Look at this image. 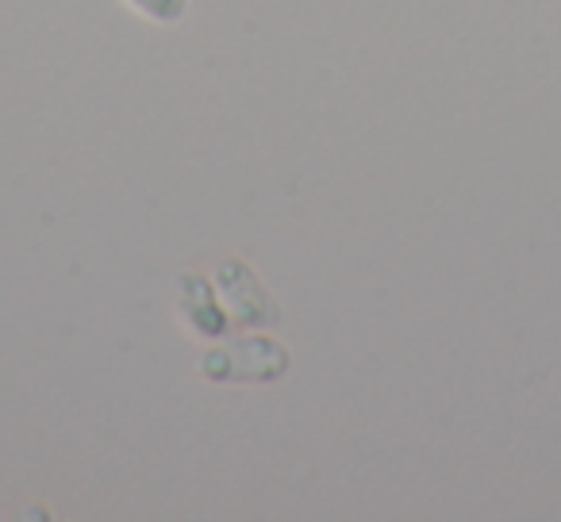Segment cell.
<instances>
[{"mask_svg":"<svg viewBox=\"0 0 561 522\" xmlns=\"http://www.w3.org/2000/svg\"><path fill=\"white\" fill-rule=\"evenodd\" d=\"M285 366H289L285 346L257 343V338L242 346H227V350H211L204 358V373L216 376V381H270Z\"/></svg>","mask_w":561,"mask_h":522,"instance_id":"obj_1","label":"cell"},{"mask_svg":"<svg viewBox=\"0 0 561 522\" xmlns=\"http://www.w3.org/2000/svg\"><path fill=\"white\" fill-rule=\"evenodd\" d=\"M131 4L142 12V16L162 20V24H173V20H181V16H185V9H188V0H131Z\"/></svg>","mask_w":561,"mask_h":522,"instance_id":"obj_2","label":"cell"}]
</instances>
